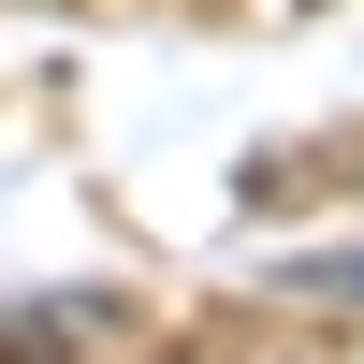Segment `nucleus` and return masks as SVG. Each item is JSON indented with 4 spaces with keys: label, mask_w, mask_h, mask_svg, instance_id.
<instances>
[{
    "label": "nucleus",
    "mask_w": 364,
    "mask_h": 364,
    "mask_svg": "<svg viewBox=\"0 0 364 364\" xmlns=\"http://www.w3.org/2000/svg\"><path fill=\"white\" fill-rule=\"evenodd\" d=\"M0 364H58V350H0Z\"/></svg>",
    "instance_id": "f257e3e1"
}]
</instances>
